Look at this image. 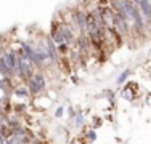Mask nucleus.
Instances as JSON below:
<instances>
[{"mask_svg": "<svg viewBox=\"0 0 151 144\" xmlns=\"http://www.w3.org/2000/svg\"><path fill=\"white\" fill-rule=\"evenodd\" d=\"M26 83H27L26 86H27V90H29V93L35 96V95H40V93L45 90L47 82H45L44 74H40V72H35V74L29 78V80L26 82Z\"/></svg>", "mask_w": 151, "mask_h": 144, "instance_id": "1", "label": "nucleus"}, {"mask_svg": "<svg viewBox=\"0 0 151 144\" xmlns=\"http://www.w3.org/2000/svg\"><path fill=\"white\" fill-rule=\"evenodd\" d=\"M74 120H76V125H82L84 123V114L81 112V110H79V112H76V115H74Z\"/></svg>", "mask_w": 151, "mask_h": 144, "instance_id": "2", "label": "nucleus"}, {"mask_svg": "<svg viewBox=\"0 0 151 144\" xmlns=\"http://www.w3.org/2000/svg\"><path fill=\"white\" fill-rule=\"evenodd\" d=\"M129 74H130V71H124V72H122V74L119 75V77H117V80H116V82H117V83H119V85H121V83H124V82L127 80Z\"/></svg>", "mask_w": 151, "mask_h": 144, "instance_id": "3", "label": "nucleus"}, {"mask_svg": "<svg viewBox=\"0 0 151 144\" xmlns=\"http://www.w3.org/2000/svg\"><path fill=\"white\" fill-rule=\"evenodd\" d=\"M87 139H88V143H93L96 139V133H95V130H90V131L87 133Z\"/></svg>", "mask_w": 151, "mask_h": 144, "instance_id": "4", "label": "nucleus"}, {"mask_svg": "<svg viewBox=\"0 0 151 144\" xmlns=\"http://www.w3.org/2000/svg\"><path fill=\"white\" fill-rule=\"evenodd\" d=\"M63 114H64V107H58V109H56V112H55V117L60 118Z\"/></svg>", "mask_w": 151, "mask_h": 144, "instance_id": "5", "label": "nucleus"}]
</instances>
